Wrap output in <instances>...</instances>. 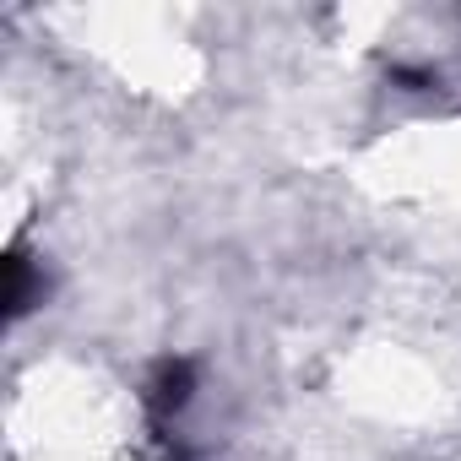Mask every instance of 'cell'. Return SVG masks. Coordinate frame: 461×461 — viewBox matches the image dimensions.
<instances>
[{
  "label": "cell",
  "instance_id": "obj_1",
  "mask_svg": "<svg viewBox=\"0 0 461 461\" xmlns=\"http://www.w3.org/2000/svg\"><path fill=\"white\" fill-rule=\"evenodd\" d=\"M33 299H44V283H33L28 256H12V267H6V310H12V321H23L33 310Z\"/></svg>",
  "mask_w": 461,
  "mask_h": 461
}]
</instances>
